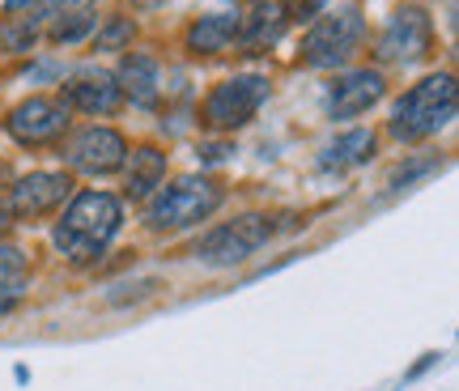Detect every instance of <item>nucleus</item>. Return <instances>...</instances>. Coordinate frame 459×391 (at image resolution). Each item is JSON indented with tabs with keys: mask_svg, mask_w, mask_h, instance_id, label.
<instances>
[{
	"mask_svg": "<svg viewBox=\"0 0 459 391\" xmlns=\"http://www.w3.org/2000/svg\"><path fill=\"white\" fill-rule=\"evenodd\" d=\"M124 226V200L111 192H77L68 196L65 217L56 222L51 243L73 268H90L107 256L115 234Z\"/></svg>",
	"mask_w": 459,
	"mask_h": 391,
	"instance_id": "f257e3e1",
	"label": "nucleus"
},
{
	"mask_svg": "<svg viewBox=\"0 0 459 391\" xmlns=\"http://www.w3.org/2000/svg\"><path fill=\"white\" fill-rule=\"evenodd\" d=\"M451 119H455V77L451 73H429L417 85H409L404 98H395L387 132L404 145H417V141L438 136Z\"/></svg>",
	"mask_w": 459,
	"mask_h": 391,
	"instance_id": "f03ea898",
	"label": "nucleus"
},
{
	"mask_svg": "<svg viewBox=\"0 0 459 391\" xmlns=\"http://www.w3.org/2000/svg\"><path fill=\"white\" fill-rule=\"evenodd\" d=\"M221 200H226V192H221L217 179H209V175H183L170 187H158L149 196L145 226L153 234H179V230L209 222L221 209Z\"/></svg>",
	"mask_w": 459,
	"mask_h": 391,
	"instance_id": "7ed1b4c3",
	"label": "nucleus"
},
{
	"mask_svg": "<svg viewBox=\"0 0 459 391\" xmlns=\"http://www.w3.org/2000/svg\"><path fill=\"white\" fill-rule=\"evenodd\" d=\"M366 39V17L358 0H341L311 17V26L302 34V65L311 68H344L361 51Z\"/></svg>",
	"mask_w": 459,
	"mask_h": 391,
	"instance_id": "20e7f679",
	"label": "nucleus"
},
{
	"mask_svg": "<svg viewBox=\"0 0 459 391\" xmlns=\"http://www.w3.org/2000/svg\"><path fill=\"white\" fill-rule=\"evenodd\" d=\"M268 94H273V82H268L264 73H238V77H230V82L209 90L204 111H200V124L209 132H217V136H230V132L247 128V124L260 115Z\"/></svg>",
	"mask_w": 459,
	"mask_h": 391,
	"instance_id": "39448f33",
	"label": "nucleus"
},
{
	"mask_svg": "<svg viewBox=\"0 0 459 391\" xmlns=\"http://www.w3.org/2000/svg\"><path fill=\"white\" fill-rule=\"evenodd\" d=\"M273 234H277V226H273L264 213H247V217H234V222L213 226L196 243L192 256H196L200 264H209V268H238V264L251 260Z\"/></svg>",
	"mask_w": 459,
	"mask_h": 391,
	"instance_id": "423d86ee",
	"label": "nucleus"
},
{
	"mask_svg": "<svg viewBox=\"0 0 459 391\" xmlns=\"http://www.w3.org/2000/svg\"><path fill=\"white\" fill-rule=\"evenodd\" d=\"M68 124H73V111H68L65 98L34 94V98L17 102L13 111H9L4 132H9L22 149H39V145H56V141H65Z\"/></svg>",
	"mask_w": 459,
	"mask_h": 391,
	"instance_id": "0eeeda50",
	"label": "nucleus"
},
{
	"mask_svg": "<svg viewBox=\"0 0 459 391\" xmlns=\"http://www.w3.org/2000/svg\"><path fill=\"white\" fill-rule=\"evenodd\" d=\"M429 51H434V22L417 4L395 9L375 43V56L383 65H417V60H426Z\"/></svg>",
	"mask_w": 459,
	"mask_h": 391,
	"instance_id": "6e6552de",
	"label": "nucleus"
},
{
	"mask_svg": "<svg viewBox=\"0 0 459 391\" xmlns=\"http://www.w3.org/2000/svg\"><path fill=\"white\" fill-rule=\"evenodd\" d=\"M124 158H128V141H124V132L107 128V124H85V128L68 132L65 141V162L68 170H77V175H115V170H124Z\"/></svg>",
	"mask_w": 459,
	"mask_h": 391,
	"instance_id": "1a4fd4ad",
	"label": "nucleus"
},
{
	"mask_svg": "<svg viewBox=\"0 0 459 391\" xmlns=\"http://www.w3.org/2000/svg\"><path fill=\"white\" fill-rule=\"evenodd\" d=\"M68 196H73L68 170H34V175L13 183L9 213H13V222H39V217H51L56 209H65Z\"/></svg>",
	"mask_w": 459,
	"mask_h": 391,
	"instance_id": "9d476101",
	"label": "nucleus"
},
{
	"mask_svg": "<svg viewBox=\"0 0 459 391\" xmlns=\"http://www.w3.org/2000/svg\"><path fill=\"white\" fill-rule=\"evenodd\" d=\"M383 94H387V82L378 68H349L328 85L324 111H328V119H358L375 102H383Z\"/></svg>",
	"mask_w": 459,
	"mask_h": 391,
	"instance_id": "9b49d317",
	"label": "nucleus"
},
{
	"mask_svg": "<svg viewBox=\"0 0 459 391\" xmlns=\"http://www.w3.org/2000/svg\"><path fill=\"white\" fill-rule=\"evenodd\" d=\"M60 98L68 102V111H82V115H115L119 111V85H115V73H102V68H85L77 77H68Z\"/></svg>",
	"mask_w": 459,
	"mask_h": 391,
	"instance_id": "f8f14e48",
	"label": "nucleus"
},
{
	"mask_svg": "<svg viewBox=\"0 0 459 391\" xmlns=\"http://www.w3.org/2000/svg\"><path fill=\"white\" fill-rule=\"evenodd\" d=\"M115 85L136 107H158V98H162V65L153 56H145V51H128Z\"/></svg>",
	"mask_w": 459,
	"mask_h": 391,
	"instance_id": "ddd939ff",
	"label": "nucleus"
},
{
	"mask_svg": "<svg viewBox=\"0 0 459 391\" xmlns=\"http://www.w3.org/2000/svg\"><path fill=\"white\" fill-rule=\"evenodd\" d=\"M162 183H166V153L158 145L128 149V158H124V196H128L132 204L149 200Z\"/></svg>",
	"mask_w": 459,
	"mask_h": 391,
	"instance_id": "4468645a",
	"label": "nucleus"
},
{
	"mask_svg": "<svg viewBox=\"0 0 459 391\" xmlns=\"http://www.w3.org/2000/svg\"><path fill=\"white\" fill-rule=\"evenodd\" d=\"M238 26H243V17L234 13H204L183 30V48L192 56H221L238 43Z\"/></svg>",
	"mask_w": 459,
	"mask_h": 391,
	"instance_id": "2eb2a0df",
	"label": "nucleus"
},
{
	"mask_svg": "<svg viewBox=\"0 0 459 391\" xmlns=\"http://www.w3.org/2000/svg\"><path fill=\"white\" fill-rule=\"evenodd\" d=\"M370 153H375V132L370 128H349V132H341L336 141L324 145L319 166H324V170H353V166H361Z\"/></svg>",
	"mask_w": 459,
	"mask_h": 391,
	"instance_id": "dca6fc26",
	"label": "nucleus"
},
{
	"mask_svg": "<svg viewBox=\"0 0 459 391\" xmlns=\"http://www.w3.org/2000/svg\"><path fill=\"white\" fill-rule=\"evenodd\" d=\"M285 13H281V4H255V13L243 17V26H238V39H243V48H273V43H281V34H285Z\"/></svg>",
	"mask_w": 459,
	"mask_h": 391,
	"instance_id": "f3484780",
	"label": "nucleus"
},
{
	"mask_svg": "<svg viewBox=\"0 0 459 391\" xmlns=\"http://www.w3.org/2000/svg\"><path fill=\"white\" fill-rule=\"evenodd\" d=\"M30 293V277H26V260L22 251H4L0 260V315H13Z\"/></svg>",
	"mask_w": 459,
	"mask_h": 391,
	"instance_id": "a211bd4d",
	"label": "nucleus"
},
{
	"mask_svg": "<svg viewBox=\"0 0 459 391\" xmlns=\"http://www.w3.org/2000/svg\"><path fill=\"white\" fill-rule=\"evenodd\" d=\"M94 30H99V17H94V9H85V13H68V17H56V22H48V39L56 43V48L82 43V39H90Z\"/></svg>",
	"mask_w": 459,
	"mask_h": 391,
	"instance_id": "6ab92c4d",
	"label": "nucleus"
},
{
	"mask_svg": "<svg viewBox=\"0 0 459 391\" xmlns=\"http://www.w3.org/2000/svg\"><path fill=\"white\" fill-rule=\"evenodd\" d=\"M132 39H136V22L124 13L107 17L99 22V30H94V51H128Z\"/></svg>",
	"mask_w": 459,
	"mask_h": 391,
	"instance_id": "aec40b11",
	"label": "nucleus"
},
{
	"mask_svg": "<svg viewBox=\"0 0 459 391\" xmlns=\"http://www.w3.org/2000/svg\"><path fill=\"white\" fill-rule=\"evenodd\" d=\"M99 0H43L39 4V17H34V26L39 22H56V17H68V13H85V9H94Z\"/></svg>",
	"mask_w": 459,
	"mask_h": 391,
	"instance_id": "412c9836",
	"label": "nucleus"
},
{
	"mask_svg": "<svg viewBox=\"0 0 459 391\" xmlns=\"http://www.w3.org/2000/svg\"><path fill=\"white\" fill-rule=\"evenodd\" d=\"M328 9V0H281V13L285 22H311Z\"/></svg>",
	"mask_w": 459,
	"mask_h": 391,
	"instance_id": "4be33fe9",
	"label": "nucleus"
},
{
	"mask_svg": "<svg viewBox=\"0 0 459 391\" xmlns=\"http://www.w3.org/2000/svg\"><path fill=\"white\" fill-rule=\"evenodd\" d=\"M434 166H438L434 158H426V162H412V166H400V170L392 175V187H409V183H417L421 175H429Z\"/></svg>",
	"mask_w": 459,
	"mask_h": 391,
	"instance_id": "5701e85b",
	"label": "nucleus"
},
{
	"mask_svg": "<svg viewBox=\"0 0 459 391\" xmlns=\"http://www.w3.org/2000/svg\"><path fill=\"white\" fill-rule=\"evenodd\" d=\"M9 230H13V213H9V200L0 196V239H4Z\"/></svg>",
	"mask_w": 459,
	"mask_h": 391,
	"instance_id": "b1692460",
	"label": "nucleus"
},
{
	"mask_svg": "<svg viewBox=\"0 0 459 391\" xmlns=\"http://www.w3.org/2000/svg\"><path fill=\"white\" fill-rule=\"evenodd\" d=\"M230 153V145H204V162H221Z\"/></svg>",
	"mask_w": 459,
	"mask_h": 391,
	"instance_id": "393cba45",
	"label": "nucleus"
},
{
	"mask_svg": "<svg viewBox=\"0 0 459 391\" xmlns=\"http://www.w3.org/2000/svg\"><path fill=\"white\" fill-rule=\"evenodd\" d=\"M26 4H39V0H4V13H22Z\"/></svg>",
	"mask_w": 459,
	"mask_h": 391,
	"instance_id": "a878e982",
	"label": "nucleus"
},
{
	"mask_svg": "<svg viewBox=\"0 0 459 391\" xmlns=\"http://www.w3.org/2000/svg\"><path fill=\"white\" fill-rule=\"evenodd\" d=\"M251 4H268V0H251Z\"/></svg>",
	"mask_w": 459,
	"mask_h": 391,
	"instance_id": "bb28decb",
	"label": "nucleus"
}]
</instances>
